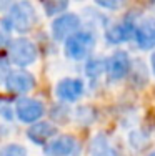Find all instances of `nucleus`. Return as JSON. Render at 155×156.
Wrapping results in <instances>:
<instances>
[{"mask_svg": "<svg viewBox=\"0 0 155 156\" xmlns=\"http://www.w3.org/2000/svg\"><path fill=\"white\" fill-rule=\"evenodd\" d=\"M45 113V106L40 100L35 98H20L13 106V115L22 123H35Z\"/></svg>", "mask_w": 155, "mask_h": 156, "instance_id": "nucleus-7", "label": "nucleus"}, {"mask_svg": "<svg viewBox=\"0 0 155 156\" xmlns=\"http://www.w3.org/2000/svg\"><path fill=\"white\" fill-rule=\"evenodd\" d=\"M10 72V65H9V58L5 57H0V83L5 81L7 75Z\"/></svg>", "mask_w": 155, "mask_h": 156, "instance_id": "nucleus-19", "label": "nucleus"}, {"mask_svg": "<svg viewBox=\"0 0 155 156\" xmlns=\"http://www.w3.org/2000/svg\"><path fill=\"white\" fill-rule=\"evenodd\" d=\"M95 48V35L90 30H77L64 42V51L70 60H85Z\"/></svg>", "mask_w": 155, "mask_h": 156, "instance_id": "nucleus-2", "label": "nucleus"}, {"mask_svg": "<svg viewBox=\"0 0 155 156\" xmlns=\"http://www.w3.org/2000/svg\"><path fill=\"white\" fill-rule=\"evenodd\" d=\"M0 116L7 121H10L13 118V108L9 101H5V100H0Z\"/></svg>", "mask_w": 155, "mask_h": 156, "instance_id": "nucleus-18", "label": "nucleus"}, {"mask_svg": "<svg viewBox=\"0 0 155 156\" xmlns=\"http://www.w3.org/2000/svg\"><path fill=\"white\" fill-rule=\"evenodd\" d=\"M82 20L77 13H60L55 17V20L52 22V37L57 42H65L70 35H73L77 30H80Z\"/></svg>", "mask_w": 155, "mask_h": 156, "instance_id": "nucleus-5", "label": "nucleus"}, {"mask_svg": "<svg viewBox=\"0 0 155 156\" xmlns=\"http://www.w3.org/2000/svg\"><path fill=\"white\" fill-rule=\"evenodd\" d=\"M0 156H27V150H25L22 144L10 143L0 151Z\"/></svg>", "mask_w": 155, "mask_h": 156, "instance_id": "nucleus-16", "label": "nucleus"}, {"mask_svg": "<svg viewBox=\"0 0 155 156\" xmlns=\"http://www.w3.org/2000/svg\"><path fill=\"white\" fill-rule=\"evenodd\" d=\"M39 15L34 3L28 0H15L7 10V17L3 20V27L9 32L27 33L35 27Z\"/></svg>", "mask_w": 155, "mask_h": 156, "instance_id": "nucleus-1", "label": "nucleus"}, {"mask_svg": "<svg viewBox=\"0 0 155 156\" xmlns=\"http://www.w3.org/2000/svg\"><path fill=\"white\" fill-rule=\"evenodd\" d=\"M150 66H152V72L155 75V51L152 53V57H150Z\"/></svg>", "mask_w": 155, "mask_h": 156, "instance_id": "nucleus-20", "label": "nucleus"}, {"mask_svg": "<svg viewBox=\"0 0 155 156\" xmlns=\"http://www.w3.org/2000/svg\"><path fill=\"white\" fill-rule=\"evenodd\" d=\"M85 85L80 78H62L55 85V96L65 103H73L82 98Z\"/></svg>", "mask_w": 155, "mask_h": 156, "instance_id": "nucleus-9", "label": "nucleus"}, {"mask_svg": "<svg viewBox=\"0 0 155 156\" xmlns=\"http://www.w3.org/2000/svg\"><path fill=\"white\" fill-rule=\"evenodd\" d=\"M149 156H155V150L152 151V153H149Z\"/></svg>", "mask_w": 155, "mask_h": 156, "instance_id": "nucleus-21", "label": "nucleus"}, {"mask_svg": "<svg viewBox=\"0 0 155 156\" xmlns=\"http://www.w3.org/2000/svg\"><path fill=\"white\" fill-rule=\"evenodd\" d=\"M70 0H42L43 10L49 17L54 15H60L62 12H65V9L68 7Z\"/></svg>", "mask_w": 155, "mask_h": 156, "instance_id": "nucleus-15", "label": "nucleus"}, {"mask_svg": "<svg viewBox=\"0 0 155 156\" xmlns=\"http://www.w3.org/2000/svg\"><path fill=\"white\" fill-rule=\"evenodd\" d=\"M5 87L10 93L15 95H25L28 91H32V88L35 87V76L32 73L25 72V70H10L9 75L5 78Z\"/></svg>", "mask_w": 155, "mask_h": 156, "instance_id": "nucleus-8", "label": "nucleus"}, {"mask_svg": "<svg viewBox=\"0 0 155 156\" xmlns=\"http://www.w3.org/2000/svg\"><path fill=\"white\" fill-rule=\"evenodd\" d=\"M45 156H80V143L72 135L54 136L43 146Z\"/></svg>", "mask_w": 155, "mask_h": 156, "instance_id": "nucleus-4", "label": "nucleus"}, {"mask_svg": "<svg viewBox=\"0 0 155 156\" xmlns=\"http://www.w3.org/2000/svg\"><path fill=\"white\" fill-rule=\"evenodd\" d=\"M134 33H135V23L134 22H120V23L110 25L105 32V38L109 43L119 45V43H125L128 40H134Z\"/></svg>", "mask_w": 155, "mask_h": 156, "instance_id": "nucleus-12", "label": "nucleus"}, {"mask_svg": "<svg viewBox=\"0 0 155 156\" xmlns=\"http://www.w3.org/2000/svg\"><path fill=\"white\" fill-rule=\"evenodd\" d=\"M90 156H122V153L110 143L105 135L98 133L90 141Z\"/></svg>", "mask_w": 155, "mask_h": 156, "instance_id": "nucleus-13", "label": "nucleus"}, {"mask_svg": "<svg viewBox=\"0 0 155 156\" xmlns=\"http://www.w3.org/2000/svg\"><path fill=\"white\" fill-rule=\"evenodd\" d=\"M95 3L107 10H120L128 3V0H95Z\"/></svg>", "mask_w": 155, "mask_h": 156, "instance_id": "nucleus-17", "label": "nucleus"}, {"mask_svg": "<svg viewBox=\"0 0 155 156\" xmlns=\"http://www.w3.org/2000/svg\"><path fill=\"white\" fill-rule=\"evenodd\" d=\"M132 70V60L130 55L124 50H117L105 60V72L109 80L119 81L125 78Z\"/></svg>", "mask_w": 155, "mask_h": 156, "instance_id": "nucleus-6", "label": "nucleus"}, {"mask_svg": "<svg viewBox=\"0 0 155 156\" xmlns=\"http://www.w3.org/2000/svg\"><path fill=\"white\" fill-rule=\"evenodd\" d=\"M134 40L140 50L155 48V18H145L140 23H135Z\"/></svg>", "mask_w": 155, "mask_h": 156, "instance_id": "nucleus-10", "label": "nucleus"}, {"mask_svg": "<svg viewBox=\"0 0 155 156\" xmlns=\"http://www.w3.org/2000/svg\"><path fill=\"white\" fill-rule=\"evenodd\" d=\"M102 73H105V60H102V58H90L85 65V75L90 80H97L98 76H102Z\"/></svg>", "mask_w": 155, "mask_h": 156, "instance_id": "nucleus-14", "label": "nucleus"}, {"mask_svg": "<svg viewBox=\"0 0 155 156\" xmlns=\"http://www.w3.org/2000/svg\"><path fill=\"white\" fill-rule=\"evenodd\" d=\"M9 58L13 65L25 68L39 58V48L28 38H15L9 45Z\"/></svg>", "mask_w": 155, "mask_h": 156, "instance_id": "nucleus-3", "label": "nucleus"}, {"mask_svg": "<svg viewBox=\"0 0 155 156\" xmlns=\"http://www.w3.org/2000/svg\"><path fill=\"white\" fill-rule=\"evenodd\" d=\"M54 136H57V128L49 121H35L27 131V138L37 146H45Z\"/></svg>", "mask_w": 155, "mask_h": 156, "instance_id": "nucleus-11", "label": "nucleus"}]
</instances>
